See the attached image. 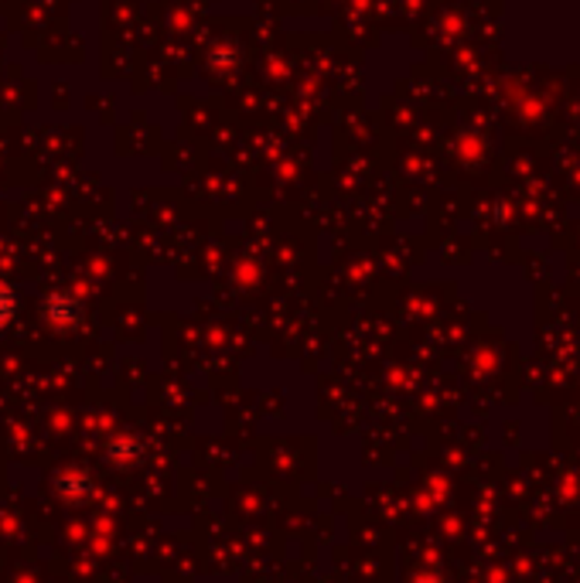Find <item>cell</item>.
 <instances>
[{"instance_id": "obj_1", "label": "cell", "mask_w": 580, "mask_h": 583, "mask_svg": "<svg viewBox=\"0 0 580 583\" xmlns=\"http://www.w3.org/2000/svg\"><path fill=\"white\" fill-rule=\"evenodd\" d=\"M11 314H14V294L4 284H0V327L11 321Z\"/></svg>"}]
</instances>
